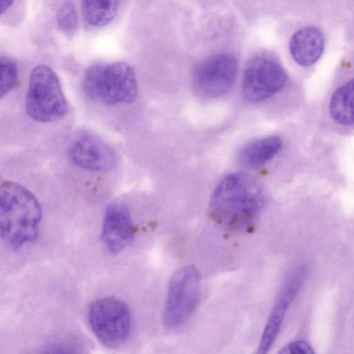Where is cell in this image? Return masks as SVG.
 <instances>
[{
  "mask_svg": "<svg viewBox=\"0 0 354 354\" xmlns=\"http://www.w3.org/2000/svg\"><path fill=\"white\" fill-rule=\"evenodd\" d=\"M41 354H72V351L64 345L54 344L47 348Z\"/></svg>",
  "mask_w": 354,
  "mask_h": 354,
  "instance_id": "ffe728a7",
  "label": "cell"
},
{
  "mask_svg": "<svg viewBox=\"0 0 354 354\" xmlns=\"http://www.w3.org/2000/svg\"><path fill=\"white\" fill-rule=\"evenodd\" d=\"M341 29L347 47L354 48V1H347Z\"/></svg>",
  "mask_w": 354,
  "mask_h": 354,
  "instance_id": "ac0fdd59",
  "label": "cell"
},
{
  "mask_svg": "<svg viewBox=\"0 0 354 354\" xmlns=\"http://www.w3.org/2000/svg\"><path fill=\"white\" fill-rule=\"evenodd\" d=\"M201 297L200 277L195 267L189 266L171 277L163 308L165 326L174 329L183 325L196 311Z\"/></svg>",
  "mask_w": 354,
  "mask_h": 354,
  "instance_id": "8992f818",
  "label": "cell"
},
{
  "mask_svg": "<svg viewBox=\"0 0 354 354\" xmlns=\"http://www.w3.org/2000/svg\"><path fill=\"white\" fill-rule=\"evenodd\" d=\"M138 94V83L133 68L124 62L104 64L102 71L97 100L113 106L133 102Z\"/></svg>",
  "mask_w": 354,
  "mask_h": 354,
  "instance_id": "ba28073f",
  "label": "cell"
},
{
  "mask_svg": "<svg viewBox=\"0 0 354 354\" xmlns=\"http://www.w3.org/2000/svg\"><path fill=\"white\" fill-rule=\"evenodd\" d=\"M264 201V191L257 179L248 174L233 173L224 177L214 189L210 213L225 227L243 230L255 220Z\"/></svg>",
  "mask_w": 354,
  "mask_h": 354,
  "instance_id": "7a4b0ae2",
  "label": "cell"
},
{
  "mask_svg": "<svg viewBox=\"0 0 354 354\" xmlns=\"http://www.w3.org/2000/svg\"><path fill=\"white\" fill-rule=\"evenodd\" d=\"M88 320L95 337L108 348L121 346L130 333V310L125 302L115 297H104L93 301Z\"/></svg>",
  "mask_w": 354,
  "mask_h": 354,
  "instance_id": "5b68a950",
  "label": "cell"
},
{
  "mask_svg": "<svg viewBox=\"0 0 354 354\" xmlns=\"http://www.w3.org/2000/svg\"><path fill=\"white\" fill-rule=\"evenodd\" d=\"M120 3V1H82V15L90 26L102 27L115 18Z\"/></svg>",
  "mask_w": 354,
  "mask_h": 354,
  "instance_id": "5bb4252c",
  "label": "cell"
},
{
  "mask_svg": "<svg viewBox=\"0 0 354 354\" xmlns=\"http://www.w3.org/2000/svg\"><path fill=\"white\" fill-rule=\"evenodd\" d=\"M56 21L58 28L66 35L72 36L77 31L78 17L75 4L71 1H64L56 12Z\"/></svg>",
  "mask_w": 354,
  "mask_h": 354,
  "instance_id": "9a60e30c",
  "label": "cell"
},
{
  "mask_svg": "<svg viewBox=\"0 0 354 354\" xmlns=\"http://www.w3.org/2000/svg\"><path fill=\"white\" fill-rule=\"evenodd\" d=\"M306 277L304 267L295 270L286 280L268 317L255 354H268L280 331L286 313L297 295Z\"/></svg>",
  "mask_w": 354,
  "mask_h": 354,
  "instance_id": "8fae6325",
  "label": "cell"
},
{
  "mask_svg": "<svg viewBox=\"0 0 354 354\" xmlns=\"http://www.w3.org/2000/svg\"><path fill=\"white\" fill-rule=\"evenodd\" d=\"M68 155L74 165L92 171H110L117 162L113 149L102 139L88 132L82 133L72 142Z\"/></svg>",
  "mask_w": 354,
  "mask_h": 354,
  "instance_id": "30bf717a",
  "label": "cell"
},
{
  "mask_svg": "<svg viewBox=\"0 0 354 354\" xmlns=\"http://www.w3.org/2000/svg\"><path fill=\"white\" fill-rule=\"evenodd\" d=\"M104 64L95 63L85 71L82 80V89L88 97L97 100V89L102 71Z\"/></svg>",
  "mask_w": 354,
  "mask_h": 354,
  "instance_id": "e0dca14e",
  "label": "cell"
},
{
  "mask_svg": "<svg viewBox=\"0 0 354 354\" xmlns=\"http://www.w3.org/2000/svg\"><path fill=\"white\" fill-rule=\"evenodd\" d=\"M42 218L40 204L23 185L3 181L0 188L1 234L14 249L33 242L38 236Z\"/></svg>",
  "mask_w": 354,
  "mask_h": 354,
  "instance_id": "3957f363",
  "label": "cell"
},
{
  "mask_svg": "<svg viewBox=\"0 0 354 354\" xmlns=\"http://www.w3.org/2000/svg\"><path fill=\"white\" fill-rule=\"evenodd\" d=\"M237 62L230 53H218L207 58L198 68L195 80L198 91L208 97L226 94L233 86Z\"/></svg>",
  "mask_w": 354,
  "mask_h": 354,
  "instance_id": "9c48e42d",
  "label": "cell"
},
{
  "mask_svg": "<svg viewBox=\"0 0 354 354\" xmlns=\"http://www.w3.org/2000/svg\"><path fill=\"white\" fill-rule=\"evenodd\" d=\"M135 229L128 207L122 203H110L104 212L102 240L111 253H118L133 241Z\"/></svg>",
  "mask_w": 354,
  "mask_h": 354,
  "instance_id": "7c38bea8",
  "label": "cell"
},
{
  "mask_svg": "<svg viewBox=\"0 0 354 354\" xmlns=\"http://www.w3.org/2000/svg\"><path fill=\"white\" fill-rule=\"evenodd\" d=\"M277 354H315V353L306 341L296 340L286 344Z\"/></svg>",
  "mask_w": 354,
  "mask_h": 354,
  "instance_id": "d6986e66",
  "label": "cell"
},
{
  "mask_svg": "<svg viewBox=\"0 0 354 354\" xmlns=\"http://www.w3.org/2000/svg\"><path fill=\"white\" fill-rule=\"evenodd\" d=\"M304 113V121L332 136L354 135V48L344 47L323 91Z\"/></svg>",
  "mask_w": 354,
  "mask_h": 354,
  "instance_id": "6da1fadb",
  "label": "cell"
},
{
  "mask_svg": "<svg viewBox=\"0 0 354 354\" xmlns=\"http://www.w3.org/2000/svg\"><path fill=\"white\" fill-rule=\"evenodd\" d=\"M0 66V98L2 99L15 86L17 81L18 70L14 61L3 56H1Z\"/></svg>",
  "mask_w": 354,
  "mask_h": 354,
  "instance_id": "2e32d148",
  "label": "cell"
},
{
  "mask_svg": "<svg viewBox=\"0 0 354 354\" xmlns=\"http://www.w3.org/2000/svg\"><path fill=\"white\" fill-rule=\"evenodd\" d=\"M290 84V77L280 62L257 57L245 68L242 88L246 100L256 104L287 91Z\"/></svg>",
  "mask_w": 354,
  "mask_h": 354,
  "instance_id": "52a82bcc",
  "label": "cell"
},
{
  "mask_svg": "<svg viewBox=\"0 0 354 354\" xmlns=\"http://www.w3.org/2000/svg\"><path fill=\"white\" fill-rule=\"evenodd\" d=\"M283 143V139L279 136L255 141L241 150L240 162L248 167H259L277 155L282 149Z\"/></svg>",
  "mask_w": 354,
  "mask_h": 354,
  "instance_id": "4fadbf2b",
  "label": "cell"
},
{
  "mask_svg": "<svg viewBox=\"0 0 354 354\" xmlns=\"http://www.w3.org/2000/svg\"><path fill=\"white\" fill-rule=\"evenodd\" d=\"M14 1H5L1 0L0 1L1 9L0 14L2 15L4 12H6L14 3Z\"/></svg>",
  "mask_w": 354,
  "mask_h": 354,
  "instance_id": "44dd1931",
  "label": "cell"
},
{
  "mask_svg": "<svg viewBox=\"0 0 354 354\" xmlns=\"http://www.w3.org/2000/svg\"><path fill=\"white\" fill-rule=\"evenodd\" d=\"M25 109L32 120L42 123L57 121L68 113V103L59 77L48 66L41 64L32 68Z\"/></svg>",
  "mask_w": 354,
  "mask_h": 354,
  "instance_id": "277c9868",
  "label": "cell"
}]
</instances>
